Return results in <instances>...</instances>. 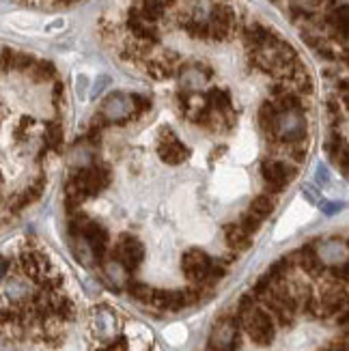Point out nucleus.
<instances>
[{"instance_id":"nucleus-3","label":"nucleus","mask_w":349,"mask_h":351,"mask_svg":"<svg viewBox=\"0 0 349 351\" xmlns=\"http://www.w3.org/2000/svg\"><path fill=\"white\" fill-rule=\"evenodd\" d=\"M309 123L302 108H280L274 117L269 134L282 143H300L306 136Z\"/></svg>"},{"instance_id":"nucleus-4","label":"nucleus","mask_w":349,"mask_h":351,"mask_svg":"<svg viewBox=\"0 0 349 351\" xmlns=\"http://www.w3.org/2000/svg\"><path fill=\"white\" fill-rule=\"evenodd\" d=\"M134 117V106H132V97L128 93H110L99 106L97 119L104 125H112V123H125Z\"/></svg>"},{"instance_id":"nucleus-30","label":"nucleus","mask_w":349,"mask_h":351,"mask_svg":"<svg viewBox=\"0 0 349 351\" xmlns=\"http://www.w3.org/2000/svg\"><path fill=\"white\" fill-rule=\"evenodd\" d=\"M324 351H347V347H345V343H341V345H330V347L324 349Z\"/></svg>"},{"instance_id":"nucleus-31","label":"nucleus","mask_w":349,"mask_h":351,"mask_svg":"<svg viewBox=\"0 0 349 351\" xmlns=\"http://www.w3.org/2000/svg\"><path fill=\"white\" fill-rule=\"evenodd\" d=\"M0 351H13V347L9 345V341H5V339H0Z\"/></svg>"},{"instance_id":"nucleus-12","label":"nucleus","mask_w":349,"mask_h":351,"mask_svg":"<svg viewBox=\"0 0 349 351\" xmlns=\"http://www.w3.org/2000/svg\"><path fill=\"white\" fill-rule=\"evenodd\" d=\"M192 302L194 298L190 295V291H160V289H154L147 304H151V306H156L160 311H179Z\"/></svg>"},{"instance_id":"nucleus-26","label":"nucleus","mask_w":349,"mask_h":351,"mask_svg":"<svg viewBox=\"0 0 349 351\" xmlns=\"http://www.w3.org/2000/svg\"><path fill=\"white\" fill-rule=\"evenodd\" d=\"M315 181L320 183V186H326V183L330 181V171H328V166H324V164L317 166V171H315Z\"/></svg>"},{"instance_id":"nucleus-33","label":"nucleus","mask_w":349,"mask_h":351,"mask_svg":"<svg viewBox=\"0 0 349 351\" xmlns=\"http://www.w3.org/2000/svg\"><path fill=\"white\" fill-rule=\"evenodd\" d=\"M160 3H164V5H169V3H171V0H160Z\"/></svg>"},{"instance_id":"nucleus-25","label":"nucleus","mask_w":349,"mask_h":351,"mask_svg":"<svg viewBox=\"0 0 349 351\" xmlns=\"http://www.w3.org/2000/svg\"><path fill=\"white\" fill-rule=\"evenodd\" d=\"M110 82H112L110 75H99V78L93 82V88H91V97H99L104 90L110 86Z\"/></svg>"},{"instance_id":"nucleus-8","label":"nucleus","mask_w":349,"mask_h":351,"mask_svg":"<svg viewBox=\"0 0 349 351\" xmlns=\"http://www.w3.org/2000/svg\"><path fill=\"white\" fill-rule=\"evenodd\" d=\"M145 258V248L143 243L132 237V235H123L115 246V261H119L128 271H134L143 263Z\"/></svg>"},{"instance_id":"nucleus-19","label":"nucleus","mask_w":349,"mask_h":351,"mask_svg":"<svg viewBox=\"0 0 349 351\" xmlns=\"http://www.w3.org/2000/svg\"><path fill=\"white\" fill-rule=\"evenodd\" d=\"M7 298L15 304H22L30 298V289H28V282L22 280V278H11L7 282Z\"/></svg>"},{"instance_id":"nucleus-20","label":"nucleus","mask_w":349,"mask_h":351,"mask_svg":"<svg viewBox=\"0 0 349 351\" xmlns=\"http://www.w3.org/2000/svg\"><path fill=\"white\" fill-rule=\"evenodd\" d=\"M28 73L33 75L35 82H43V80H52L56 75V69L50 60H33V65L28 67Z\"/></svg>"},{"instance_id":"nucleus-5","label":"nucleus","mask_w":349,"mask_h":351,"mask_svg":"<svg viewBox=\"0 0 349 351\" xmlns=\"http://www.w3.org/2000/svg\"><path fill=\"white\" fill-rule=\"evenodd\" d=\"M237 26V15L229 5H214V11L209 15L207 22V39L214 41H224L233 35V30Z\"/></svg>"},{"instance_id":"nucleus-2","label":"nucleus","mask_w":349,"mask_h":351,"mask_svg":"<svg viewBox=\"0 0 349 351\" xmlns=\"http://www.w3.org/2000/svg\"><path fill=\"white\" fill-rule=\"evenodd\" d=\"M110 183V175L106 169H101V166H84V169H80V173L75 175L69 186H67V201L69 205H80L86 196H95L99 194L106 186Z\"/></svg>"},{"instance_id":"nucleus-6","label":"nucleus","mask_w":349,"mask_h":351,"mask_svg":"<svg viewBox=\"0 0 349 351\" xmlns=\"http://www.w3.org/2000/svg\"><path fill=\"white\" fill-rule=\"evenodd\" d=\"M181 269H184L186 278L190 282H205L209 276L216 274L209 254L199 248H192L184 254V258H181Z\"/></svg>"},{"instance_id":"nucleus-28","label":"nucleus","mask_w":349,"mask_h":351,"mask_svg":"<svg viewBox=\"0 0 349 351\" xmlns=\"http://www.w3.org/2000/svg\"><path fill=\"white\" fill-rule=\"evenodd\" d=\"M63 26H65V20H56L54 24H50L45 30H48V33H52V30H58V28H63Z\"/></svg>"},{"instance_id":"nucleus-17","label":"nucleus","mask_w":349,"mask_h":351,"mask_svg":"<svg viewBox=\"0 0 349 351\" xmlns=\"http://www.w3.org/2000/svg\"><path fill=\"white\" fill-rule=\"evenodd\" d=\"M246 43L250 45V48H259V45H263V43H267L272 37H274V33L267 28V26H263V24H250V26H246Z\"/></svg>"},{"instance_id":"nucleus-18","label":"nucleus","mask_w":349,"mask_h":351,"mask_svg":"<svg viewBox=\"0 0 349 351\" xmlns=\"http://www.w3.org/2000/svg\"><path fill=\"white\" fill-rule=\"evenodd\" d=\"M274 207H276V203H274V198H272L269 194H259L252 201V205H250V211L248 213H252L254 218H259L261 222L269 216L272 211H274Z\"/></svg>"},{"instance_id":"nucleus-21","label":"nucleus","mask_w":349,"mask_h":351,"mask_svg":"<svg viewBox=\"0 0 349 351\" xmlns=\"http://www.w3.org/2000/svg\"><path fill=\"white\" fill-rule=\"evenodd\" d=\"M276 112H278V108L274 106V101H265V104L261 106V110H259V123H261V128H263L265 134H269L272 123H274Z\"/></svg>"},{"instance_id":"nucleus-9","label":"nucleus","mask_w":349,"mask_h":351,"mask_svg":"<svg viewBox=\"0 0 349 351\" xmlns=\"http://www.w3.org/2000/svg\"><path fill=\"white\" fill-rule=\"evenodd\" d=\"M239 345V330L235 319H222L209 337V351H233Z\"/></svg>"},{"instance_id":"nucleus-10","label":"nucleus","mask_w":349,"mask_h":351,"mask_svg":"<svg viewBox=\"0 0 349 351\" xmlns=\"http://www.w3.org/2000/svg\"><path fill=\"white\" fill-rule=\"evenodd\" d=\"M211 69L203 63H186L179 67V84L184 86L188 93H201V88L209 82Z\"/></svg>"},{"instance_id":"nucleus-13","label":"nucleus","mask_w":349,"mask_h":351,"mask_svg":"<svg viewBox=\"0 0 349 351\" xmlns=\"http://www.w3.org/2000/svg\"><path fill=\"white\" fill-rule=\"evenodd\" d=\"M181 108H184L188 119L196 121V123H205L209 104H207V97L201 93H186V95H181Z\"/></svg>"},{"instance_id":"nucleus-23","label":"nucleus","mask_w":349,"mask_h":351,"mask_svg":"<svg viewBox=\"0 0 349 351\" xmlns=\"http://www.w3.org/2000/svg\"><path fill=\"white\" fill-rule=\"evenodd\" d=\"M60 143H63V130H60L58 123H48V128H45V145L58 149Z\"/></svg>"},{"instance_id":"nucleus-7","label":"nucleus","mask_w":349,"mask_h":351,"mask_svg":"<svg viewBox=\"0 0 349 351\" xmlns=\"http://www.w3.org/2000/svg\"><path fill=\"white\" fill-rule=\"evenodd\" d=\"M158 156L162 162L177 166V164L186 162L190 158V149L177 138V136L173 134V130L166 128V130H162L160 141H158Z\"/></svg>"},{"instance_id":"nucleus-16","label":"nucleus","mask_w":349,"mask_h":351,"mask_svg":"<svg viewBox=\"0 0 349 351\" xmlns=\"http://www.w3.org/2000/svg\"><path fill=\"white\" fill-rule=\"evenodd\" d=\"M298 263L306 274H311V276H320L322 269H324V263L320 261V256H317L315 248H302L298 252Z\"/></svg>"},{"instance_id":"nucleus-22","label":"nucleus","mask_w":349,"mask_h":351,"mask_svg":"<svg viewBox=\"0 0 349 351\" xmlns=\"http://www.w3.org/2000/svg\"><path fill=\"white\" fill-rule=\"evenodd\" d=\"M71 164L78 166V169H84V166L93 164V158H91V149L84 145L73 147V154H71Z\"/></svg>"},{"instance_id":"nucleus-29","label":"nucleus","mask_w":349,"mask_h":351,"mask_svg":"<svg viewBox=\"0 0 349 351\" xmlns=\"http://www.w3.org/2000/svg\"><path fill=\"white\" fill-rule=\"evenodd\" d=\"M5 274H7V261H5L3 256H0V280L5 278Z\"/></svg>"},{"instance_id":"nucleus-24","label":"nucleus","mask_w":349,"mask_h":351,"mask_svg":"<svg viewBox=\"0 0 349 351\" xmlns=\"http://www.w3.org/2000/svg\"><path fill=\"white\" fill-rule=\"evenodd\" d=\"M132 97V106H134V114H143L147 110H151V99L145 95H130Z\"/></svg>"},{"instance_id":"nucleus-14","label":"nucleus","mask_w":349,"mask_h":351,"mask_svg":"<svg viewBox=\"0 0 349 351\" xmlns=\"http://www.w3.org/2000/svg\"><path fill=\"white\" fill-rule=\"evenodd\" d=\"M22 269L28 278H33V280H41L45 274H48V258H45L43 254L39 252H33V250H28L22 254Z\"/></svg>"},{"instance_id":"nucleus-11","label":"nucleus","mask_w":349,"mask_h":351,"mask_svg":"<svg viewBox=\"0 0 349 351\" xmlns=\"http://www.w3.org/2000/svg\"><path fill=\"white\" fill-rule=\"evenodd\" d=\"M296 175L298 171L287 162H263L261 166V177L269 186V190H274V192H280Z\"/></svg>"},{"instance_id":"nucleus-32","label":"nucleus","mask_w":349,"mask_h":351,"mask_svg":"<svg viewBox=\"0 0 349 351\" xmlns=\"http://www.w3.org/2000/svg\"><path fill=\"white\" fill-rule=\"evenodd\" d=\"M337 209H341V205H328L326 207V211H337Z\"/></svg>"},{"instance_id":"nucleus-1","label":"nucleus","mask_w":349,"mask_h":351,"mask_svg":"<svg viewBox=\"0 0 349 351\" xmlns=\"http://www.w3.org/2000/svg\"><path fill=\"white\" fill-rule=\"evenodd\" d=\"M239 319L244 324L248 337L252 339L254 345L259 347H267L276 337V328H274V319L269 317V313L261 306H256L254 302H250V298L241 300L239 306Z\"/></svg>"},{"instance_id":"nucleus-27","label":"nucleus","mask_w":349,"mask_h":351,"mask_svg":"<svg viewBox=\"0 0 349 351\" xmlns=\"http://www.w3.org/2000/svg\"><path fill=\"white\" fill-rule=\"evenodd\" d=\"M86 90H88V78L86 75H78V78H75V93L80 97H86Z\"/></svg>"},{"instance_id":"nucleus-15","label":"nucleus","mask_w":349,"mask_h":351,"mask_svg":"<svg viewBox=\"0 0 349 351\" xmlns=\"http://www.w3.org/2000/svg\"><path fill=\"white\" fill-rule=\"evenodd\" d=\"M224 237H226V243H229L231 248H235V250H244V248L250 246V237H252V235L237 222V224H229V226L224 228Z\"/></svg>"}]
</instances>
